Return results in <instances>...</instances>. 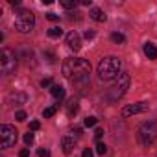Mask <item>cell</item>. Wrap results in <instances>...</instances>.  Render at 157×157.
Segmentation results:
<instances>
[{
  "instance_id": "11",
  "label": "cell",
  "mask_w": 157,
  "mask_h": 157,
  "mask_svg": "<svg viewBox=\"0 0 157 157\" xmlns=\"http://www.w3.org/2000/svg\"><path fill=\"white\" fill-rule=\"evenodd\" d=\"M142 52H144V56L148 57V59H157V46L153 44V43H144V46H142Z\"/></svg>"
},
{
  "instance_id": "7",
  "label": "cell",
  "mask_w": 157,
  "mask_h": 157,
  "mask_svg": "<svg viewBox=\"0 0 157 157\" xmlns=\"http://www.w3.org/2000/svg\"><path fill=\"white\" fill-rule=\"evenodd\" d=\"M19 131L13 128V126H10V124H4V126H0V146H2L4 150L6 148H11L15 142H17V135Z\"/></svg>"
},
{
  "instance_id": "20",
  "label": "cell",
  "mask_w": 157,
  "mask_h": 157,
  "mask_svg": "<svg viewBox=\"0 0 157 157\" xmlns=\"http://www.w3.org/2000/svg\"><path fill=\"white\" fill-rule=\"evenodd\" d=\"M96 122H98V120H96L94 117H87V118L83 120V126H85V128H93V126H96Z\"/></svg>"
},
{
  "instance_id": "32",
  "label": "cell",
  "mask_w": 157,
  "mask_h": 157,
  "mask_svg": "<svg viewBox=\"0 0 157 157\" xmlns=\"http://www.w3.org/2000/svg\"><path fill=\"white\" fill-rule=\"evenodd\" d=\"M72 133H74V135H76V137H80V135H82V128H76V129H74V131H72Z\"/></svg>"
},
{
  "instance_id": "6",
  "label": "cell",
  "mask_w": 157,
  "mask_h": 157,
  "mask_svg": "<svg viewBox=\"0 0 157 157\" xmlns=\"http://www.w3.org/2000/svg\"><path fill=\"white\" fill-rule=\"evenodd\" d=\"M137 139L142 146H150L155 139H157V126L153 122H146L139 128L137 131Z\"/></svg>"
},
{
  "instance_id": "21",
  "label": "cell",
  "mask_w": 157,
  "mask_h": 157,
  "mask_svg": "<svg viewBox=\"0 0 157 157\" xmlns=\"http://www.w3.org/2000/svg\"><path fill=\"white\" fill-rule=\"evenodd\" d=\"M105 151H107V146H105L104 142H98V144H96V153H98V155H104Z\"/></svg>"
},
{
  "instance_id": "33",
  "label": "cell",
  "mask_w": 157,
  "mask_h": 157,
  "mask_svg": "<svg viewBox=\"0 0 157 157\" xmlns=\"http://www.w3.org/2000/svg\"><path fill=\"white\" fill-rule=\"evenodd\" d=\"M10 4H11V6H19L21 2H19V0H10Z\"/></svg>"
},
{
  "instance_id": "29",
  "label": "cell",
  "mask_w": 157,
  "mask_h": 157,
  "mask_svg": "<svg viewBox=\"0 0 157 157\" xmlns=\"http://www.w3.org/2000/svg\"><path fill=\"white\" fill-rule=\"evenodd\" d=\"M28 155H30V150H28V148H22V150L19 151V157H28Z\"/></svg>"
},
{
  "instance_id": "3",
  "label": "cell",
  "mask_w": 157,
  "mask_h": 157,
  "mask_svg": "<svg viewBox=\"0 0 157 157\" xmlns=\"http://www.w3.org/2000/svg\"><path fill=\"white\" fill-rule=\"evenodd\" d=\"M33 24H35V17L30 10H19L15 13V28L21 32V33H28L33 30Z\"/></svg>"
},
{
  "instance_id": "23",
  "label": "cell",
  "mask_w": 157,
  "mask_h": 157,
  "mask_svg": "<svg viewBox=\"0 0 157 157\" xmlns=\"http://www.w3.org/2000/svg\"><path fill=\"white\" fill-rule=\"evenodd\" d=\"M24 142H26L28 146H32V144H33V133H32V131H28V133L24 135Z\"/></svg>"
},
{
  "instance_id": "5",
  "label": "cell",
  "mask_w": 157,
  "mask_h": 157,
  "mask_svg": "<svg viewBox=\"0 0 157 157\" xmlns=\"http://www.w3.org/2000/svg\"><path fill=\"white\" fill-rule=\"evenodd\" d=\"M129 83H131V78L128 72H120V76L117 78V82L113 85V89L109 91V98L111 100H118L126 94V91L129 89Z\"/></svg>"
},
{
  "instance_id": "8",
  "label": "cell",
  "mask_w": 157,
  "mask_h": 157,
  "mask_svg": "<svg viewBox=\"0 0 157 157\" xmlns=\"http://www.w3.org/2000/svg\"><path fill=\"white\" fill-rule=\"evenodd\" d=\"M146 111H148V104H146V102H137V104H129V105H126V107L120 111V115L126 118V117L139 115V113H146Z\"/></svg>"
},
{
  "instance_id": "31",
  "label": "cell",
  "mask_w": 157,
  "mask_h": 157,
  "mask_svg": "<svg viewBox=\"0 0 157 157\" xmlns=\"http://www.w3.org/2000/svg\"><path fill=\"white\" fill-rule=\"evenodd\" d=\"M93 37H94V32L93 30H87L85 32V39H93Z\"/></svg>"
},
{
  "instance_id": "28",
  "label": "cell",
  "mask_w": 157,
  "mask_h": 157,
  "mask_svg": "<svg viewBox=\"0 0 157 157\" xmlns=\"http://www.w3.org/2000/svg\"><path fill=\"white\" fill-rule=\"evenodd\" d=\"M102 137H104V129H102V128H98V129L94 131V139H96V140H100Z\"/></svg>"
},
{
  "instance_id": "15",
  "label": "cell",
  "mask_w": 157,
  "mask_h": 157,
  "mask_svg": "<svg viewBox=\"0 0 157 157\" xmlns=\"http://www.w3.org/2000/svg\"><path fill=\"white\" fill-rule=\"evenodd\" d=\"M61 35H63V30H61L59 26H52V28H48V37L57 39V37H61Z\"/></svg>"
},
{
  "instance_id": "27",
  "label": "cell",
  "mask_w": 157,
  "mask_h": 157,
  "mask_svg": "<svg viewBox=\"0 0 157 157\" xmlns=\"http://www.w3.org/2000/svg\"><path fill=\"white\" fill-rule=\"evenodd\" d=\"M46 19L52 21V22H56V21H59V15H56V13H46Z\"/></svg>"
},
{
  "instance_id": "2",
  "label": "cell",
  "mask_w": 157,
  "mask_h": 157,
  "mask_svg": "<svg viewBox=\"0 0 157 157\" xmlns=\"http://www.w3.org/2000/svg\"><path fill=\"white\" fill-rule=\"evenodd\" d=\"M122 61L115 56H107L98 63V78L100 80H113V78L120 76Z\"/></svg>"
},
{
  "instance_id": "1",
  "label": "cell",
  "mask_w": 157,
  "mask_h": 157,
  "mask_svg": "<svg viewBox=\"0 0 157 157\" xmlns=\"http://www.w3.org/2000/svg\"><path fill=\"white\" fill-rule=\"evenodd\" d=\"M89 72L91 63L83 57H67L63 61V76L76 83L82 91L89 85Z\"/></svg>"
},
{
  "instance_id": "9",
  "label": "cell",
  "mask_w": 157,
  "mask_h": 157,
  "mask_svg": "<svg viewBox=\"0 0 157 157\" xmlns=\"http://www.w3.org/2000/svg\"><path fill=\"white\" fill-rule=\"evenodd\" d=\"M65 41H67V46H68L70 50H74V52H78V50L82 48V37L78 35V32H74V30L67 33Z\"/></svg>"
},
{
  "instance_id": "24",
  "label": "cell",
  "mask_w": 157,
  "mask_h": 157,
  "mask_svg": "<svg viewBox=\"0 0 157 157\" xmlns=\"http://www.w3.org/2000/svg\"><path fill=\"white\" fill-rule=\"evenodd\" d=\"M37 155H39V157H50V151H48L46 148H39V150H37Z\"/></svg>"
},
{
  "instance_id": "30",
  "label": "cell",
  "mask_w": 157,
  "mask_h": 157,
  "mask_svg": "<svg viewBox=\"0 0 157 157\" xmlns=\"http://www.w3.org/2000/svg\"><path fill=\"white\" fill-rule=\"evenodd\" d=\"M82 157H93V150L91 148H85L83 153H82Z\"/></svg>"
},
{
  "instance_id": "14",
  "label": "cell",
  "mask_w": 157,
  "mask_h": 157,
  "mask_svg": "<svg viewBox=\"0 0 157 157\" xmlns=\"http://www.w3.org/2000/svg\"><path fill=\"white\" fill-rule=\"evenodd\" d=\"M50 94H52L57 102H61V100L65 98V89H63L61 85H52V87H50Z\"/></svg>"
},
{
  "instance_id": "26",
  "label": "cell",
  "mask_w": 157,
  "mask_h": 157,
  "mask_svg": "<svg viewBox=\"0 0 157 157\" xmlns=\"http://www.w3.org/2000/svg\"><path fill=\"white\" fill-rule=\"evenodd\" d=\"M52 85V78H44V80H41V87H50Z\"/></svg>"
},
{
  "instance_id": "4",
  "label": "cell",
  "mask_w": 157,
  "mask_h": 157,
  "mask_svg": "<svg viewBox=\"0 0 157 157\" xmlns=\"http://www.w3.org/2000/svg\"><path fill=\"white\" fill-rule=\"evenodd\" d=\"M17 63H19L17 54L11 48L4 46L2 48V54H0V68H2V74H6V76L13 74L15 68H17Z\"/></svg>"
},
{
  "instance_id": "12",
  "label": "cell",
  "mask_w": 157,
  "mask_h": 157,
  "mask_svg": "<svg viewBox=\"0 0 157 157\" xmlns=\"http://www.w3.org/2000/svg\"><path fill=\"white\" fill-rule=\"evenodd\" d=\"M89 17L93 19V21H96V22H105V13L100 10V8H93L91 11H89Z\"/></svg>"
},
{
  "instance_id": "10",
  "label": "cell",
  "mask_w": 157,
  "mask_h": 157,
  "mask_svg": "<svg viewBox=\"0 0 157 157\" xmlns=\"http://www.w3.org/2000/svg\"><path fill=\"white\" fill-rule=\"evenodd\" d=\"M61 148H63V153H72L74 148H76V139L74 137H63L61 139Z\"/></svg>"
},
{
  "instance_id": "18",
  "label": "cell",
  "mask_w": 157,
  "mask_h": 157,
  "mask_svg": "<svg viewBox=\"0 0 157 157\" xmlns=\"http://www.w3.org/2000/svg\"><path fill=\"white\" fill-rule=\"evenodd\" d=\"M57 107H59V104H57V105H52V107H46V109L43 111V117H44V118L54 117V115H56V111H57Z\"/></svg>"
},
{
  "instance_id": "13",
  "label": "cell",
  "mask_w": 157,
  "mask_h": 157,
  "mask_svg": "<svg viewBox=\"0 0 157 157\" xmlns=\"http://www.w3.org/2000/svg\"><path fill=\"white\" fill-rule=\"evenodd\" d=\"M26 100H28V96H26L24 93H13V94L10 96V102H11L13 105H22V104H26Z\"/></svg>"
},
{
  "instance_id": "17",
  "label": "cell",
  "mask_w": 157,
  "mask_h": 157,
  "mask_svg": "<svg viewBox=\"0 0 157 157\" xmlns=\"http://www.w3.org/2000/svg\"><path fill=\"white\" fill-rule=\"evenodd\" d=\"M76 111H78V100H76V98H72V100L68 102V117L76 115Z\"/></svg>"
},
{
  "instance_id": "25",
  "label": "cell",
  "mask_w": 157,
  "mask_h": 157,
  "mask_svg": "<svg viewBox=\"0 0 157 157\" xmlns=\"http://www.w3.org/2000/svg\"><path fill=\"white\" fill-rule=\"evenodd\" d=\"M39 128H41V124H39V120H32V122H30V129H32V131H37Z\"/></svg>"
},
{
  "instance_id": "19",
  "label": "cell",
  "mask_w": 157,
  "mask_h": 157,
  "mask_svg": "<svg viewBox=\"0 0 157 157\" xmlns=\"http://www.w3.org/2000/svg\"><path fill=\"white\" fill-rule=\"evenodd\" d=\"M59 6L65 8V10H74V8H76V2H74V0H61Z\"/></svg>"
},
{
  "instance_id": "16",
  "label": "cell",
  "mask_w": 157,
  "mask_h": 157,
  "mask_svg": "<svg viewBox=\"0 0 157 157\" xmlns=\"http://www.w3.org/2000/svg\"><path fill=\"white\" fill-rule=\"evenodd\" d=\"M111 41H113V43H117V44H122V43H126V37H124L122 33L115 32V33H111Z\"/></svg>"
},
{
  "instance_id": "22",
  "label": "cell",
  "mask_w": 157,
  "mask_h": 157,
  "mask_svg": "<svg viewBox=\"0 0 157 157\" xmlns=\"http://www.w3.org/2000/svg\"><path fill=\"white\" fill-rule=\"evenodd\" d=\"M15 118H17L19 122H24V120L28 118V115H26L24 111H17V113H15Z\"/></svg>"
}]
</instances>
